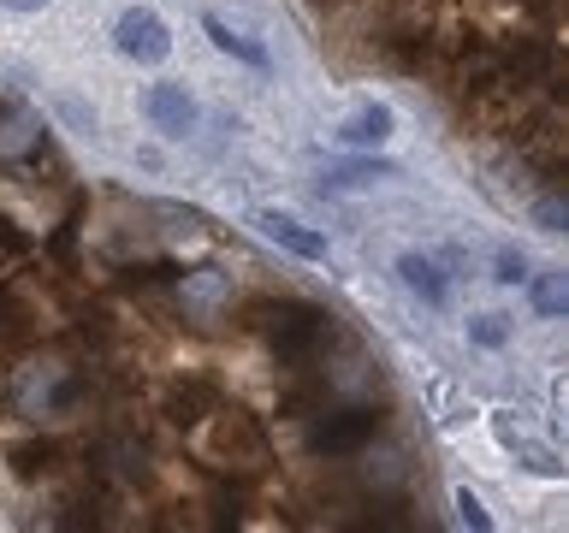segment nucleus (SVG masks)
<instances>
[{
    "instance_id": "obj_10",
    "label": "nucleus",
    "mask_w": 569,
    "mask_h": 533,
    "mask_svg": "<svg viewBox=\"0 0 569 533\" xmlns=\"http://www.w3.org/2000/svg\"><path fill=\"white\" fill-rule=\"evenodd\" d=\"M380 178H398L391 160H345V167H327V190H368Z\"/></svg>"
},
{
    "instance_id": "obj_1",
    "label": "nucleus",
    "mask_w": 569,
    "mask_h": 533,
    "mask_svg": "<svg viewBox=\"0 0 569 533\" xmlns=\"http://www.w3.org/2000/svg\"><path fill=\"white\" fill-rule=\"evenodd\" d=\"M249 326H267L279 362H291L297 373L332 344V314L315 309V302H256V309H249Z\"/></svg>"
},
{
    "instance_id": "obj_3",
    "label": "nucleus",
    "mask_w": 569,
    "mask_h": 533,
    "mask_svg": "<svg viewBox=\"0 0 569 533\" xmlns=\"http://www.w3.org/2000/svg\"><path fill=\"white\" fill-rule=\"evenodd\" d=\"M380 426L386 415L373 403H350V409H332L327 421H315V433H309V456L320 462H338V456H356L362 444L380 439Z\"/></svg>"
},
{
    "instance_id": "obj_20",
    "label": "nucleus",
    "mask_w": 569,
    "mask_h": 533,
    "mask_svg": "<svg viewBox=\"0 0 569 533\" xmlns=\"http://www.w3.org/2000/svg\"><path fill=\"white\" fill-rule=\"evenodd\" d=\"M492 279H498V284H528V279H533V273H528V255H522V249H505Z\"/></svg>"
},
{
    "instance_id": "obj_15",
    "label": "nucleus",
    "mask_w": 569,
    "mask_h": 533,
    "mask_svg": "<svg viewBox=\"0 0 569 533\" xmlns=\"http://www.w3.org/2000/svg\"><path fill=\"white\" fill-rule=\"evenodd\" d=\"M202 30L213 36V48L238 53V60H249V66H267V53H261L256 42H243V36H231V24H226V18H202Z\"/></svg>"
},
{
    "instance_id": "obj_14",
    "label": "nucleus",
    "mask_w": 569,
    "mask_h": 533,
    "mask_svg": "<svg viewBox=\"0 0 569 533\" xmlns=\"http://www.w3.org/2000/svg\"><path fill=\"white\" fill-rule=\"evenodd\" d=\"M53 456H60V444H18V451H12V474L18 480H36V474H53V469H60V462H53Z\"/></svg>"
},
{
    "instance_id": "obj_16",
    "label": "nucleus",
    "mask_w": 569,
    "mask_h": 533,
    "mask_svg": "<svg viewBox=\"0 0 569 533\" xmlns=\"http://www.w3.org/2000/svg\"><path fill=\"white\" fill-rule=\"evenodd\" d=\"M403 474H409L403 451H386L380 462H373V456L362 462V480H368V486H386V492H391V486H403Z\"/></svg>"
},
{
    "instance_id": "obj_13",
    "label": "nucleus",
    "mask_w": 569,
    "mask_h": 533,
    "mask_svg": "<svg viewBox=\"0 0 569 533\" xmlns=\"http://www.w3.org/2000/svg\"><path fill=\"white\" fill-rule=\"evenodd\" d=\"M208 409H213V391L196 385V380H190V385H172V398H167V415H172L178 426H196Z\"/></svg>"
},
{
    "instance_id": "obj_8",
    "label": "nucleus",
    "mask_w": 569,
    "mask_h": 533,
    "mask_svg": "<svg viewBox=\"0 0 569 533\" xmlns=\"http://www.w3.org/2000/svg\"><path fill=\"white\" fill-rule=\"evenodd\" d=\"M101 474L119 480V486H142L149 480V451L137 439H107L101 444Z\"/></svg>"
},
{
    "instance_id": "obj_5",
    "label": "nucleus",
    "mask_w": 569,
    "mask_h": 533,
    "mask_svg": "<svg viewBox=\"0 0 569 533\" xmlns=\"http://www.w3.org/2000/svg\"><path fill=\"white\" fill-rule=\"evenodd\" d=\"M113 42H119L124 60H142V66H160V60L172 53V36H167V24H160V12H149V7L119 12Z\"/></svg>"
},
{
    "instance_id": "obj_19",
    "label": "nucleus",
    "mask_w": 569,
    "mask_h": 533,
    "mask_svg": "<svg viewBox=\"0 0 569 533\" xmlns=\"http://www.w3.org/2000/svg\"><path fill=\"white\" fill-rule=\"evenodd\" d=\"M533 225H540V231H563L569 225V202H563V195H540V202H533Z\"/></svg>"
},
{
    "instance_id": "obj_22",
    "label": "nucleus",
    "mask_w": 569,
    "mask_h": 533,
    "mask_svg": "<svg viewBox=\"0 0 569 533\" xmlns=\"http://www.w3.org/2000/svg\"><path fill=\"white\" fill-rule=\"evenodd\" d=\"M0 7H12V12H42L48 0H0Z\"/></svg>"
},
{
    "instance_id": "obj_4",
    "label": "nucleus",
    "mask_w": 569,
    "mask_h": 533,
    "mask_svg": "<svg viewBox=\"0 0 569 533\" xmlns=\"http://www.w3.org/2000/svg\"><path fill=\"white\" fill-rule=\"evenodd\" d=\"M83 398V385H78V373L60 368V362H48V368H30L24 380H18V403H24V415H71Z\"/></svg>"
},
{
    "instance_id": "obj_18",
    "label": "nucleus",
    "mask_w": 569,
    "mask_h": 533,
    "mask_svg": "<svg viewBox=\"0 0 569 533\" xmlns=\"http://www.w3.org/2000/svg\"><path fill=\"white\" fill-rule=\"evenodd\" d=\"M533 309H540V314H563V309H569V291H563V273H546L540 284H533Z\"/></svg>"
},
{
    "instance_id": "obj_9",
    "label": "nucleus",
    "mask_w": 569,
    "mask_h": 533,
    "mask_svg": "<svg viewBox=\"0 0 569 533\" xmlns=\"http://www.w3.org/2000/svg\"><path fill=\"white\" fill-rule=\"evenodd\" d=\"M391 107H362L356 119H345L338 124V142H350V149H373V142H386L391 137Z\"/></svg>"
},
{
    "instance_id": "obj_21",
    "label": "nucleus",
    "mask_w": 569,
    "mask_h": 533,
    "mask_svg": "<svg viewBox=\"0 0 569 533\" xmlns=\"http://www.w3.org/2000/svg\"><path fill=\"white\" fill-rule=\"evenodd\" d=\"M457 522H462V527H475V533H487V527H492V515L480 510V497H475V492H457Z\"/></svg>"
},
{
    "instance_id": "obj_2",
    "label": "nucleus",
    "mask_w": 569,
    "mask_h": 533,
    "mask_svg": "<svg viewBox=\"0 0 569 533\" xmlns=\"http://www.w3.org/2000/svg\"><path fill=\"white\" fill-rule=\"evenodd\" d=\"M208 439H202V462H213V469H238V474H261L267 462H273V451H267V433L256 415H243V409H208Z\"/></svg>"
},
{
    "instance_id": "obj_12",
    "label": "nucleus",
    "mask_w": 569,
    "mask_h": 533,
    "mask_svg": "<svg viewBox=\"0 0 569 533\" xmlns=\"http://www.w3.org/2000/svg\"><path fill=\"white\" fill-rule=\"evenodd\" d=\"M398 279H403L421 302H445V273H439L427 255H403V261H398Z\"/></svg>"
},
{
    "instance_id": "obj_17",
    "label": "nucleus",
    "mask_w": 569,
    "mask_h": 533,
    "mask_svg": "<svg viewBox=\"0 0 569 533\" xmlns=\"http://www.w3.org/2000/svg\"><path fill=\"white\" fill-rule=\"evenodd\" d=\"M469 338H475L480 350H498V344L510 338V320H505V314H475V320H469Z\"/></svg>"
},
{
    "instance_id": "obj_11",
    "label": "nucleus",
    "mask_w": 569,
    "mask_h": 533,
    "mask_svg": "<svg viewBox=\"0 0 569 533\" xmlns=\"http://www.w3.org/2000/svg\"><path fill=\"white\" fill-rule=\"evenodd\" d=\"M42 149V131L30 124V113H7L0 119V160H24Z\"/></svg>"
},
{
    "instance_id": "obj_6",
    "label": "nucleus",
    "mask_w": 569,
    "mask_h": 533,
    "mask_svg": "<svg viewBox=\"0 0 569 533\" xmlns=\"http://www.w3.org/2000/svg\"><path fill=\"white\" fill-rule=\"evenodd\" d=\"M142 107H149V124H154L160 137H190L196 131V101L178 83H154Z\"/></svg>"
},
{
    "instance_id": "obj_7",
    "label": "nucleus",
    "mask_w": 569,
    "mask_h": 533,
    "mask_svg": "<svg viewBox=\"0 0 569 533\" xmlns=\"http://www.w3.org/2000/svg\"><path fill=\"white\" fill-rule=\"evenodd\" d=\"M261 231L273 243H284L291 255H302V261H327V238L320 231H309L302 220H291V213H261Z\"/></svg>"
}]
</instances>
